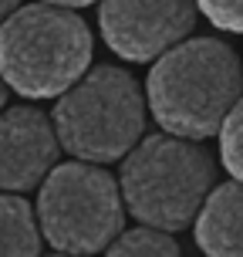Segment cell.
Listing matches in <instances>:
<instances>
[{
    "label": "cell",
    "instance_id": "obj_1",
    "mask_svg": "<svg viewBox=\"0 0 243 257\" xmlns=\"http://www.w3.org/2000/svg\"><path fill=\"white\" fill-rule=\"evenodd\" d=\"M240 98V58L216 38L182 41L149 71V108L176 139H206Z\"/></svg>",
    "mask_w": 243,
    "mask_h": 257
},
{
    "label": "cell",
    "instance_id": "obj_14",
    "mask_svg": "<svg viewBox=\"0 0 243 257\" xmlns=\"http://www.w3.org/2000/svg\"><path fill=\"white\" fill-rule=\"evenodd\" d=\"M4 98H7V85L0 81V108H4Z\"/></svg>",
    "mask_w": 243,
    "mask_h": 257
},
{
    "label": "cell",
    "instance_id": "obj_2",
    "mask_svg": "<svg viewBox=\"0 0 243 257\" xmlns=\"http://www.w3.org/2000/svg\"><path fill=\"white\" fill-rule=\"evenodd\" d=\"M75 7L34 4L0 27V81L24 98H54L91 68V31Z\"/></svg>",
    "mask_w": 243,
    "mask_h": 257
},
{
    "label": "cell",
    "instance_id": "obj_7",
    "mask_svg": "<svg viewBox=\"0 0 243 257\" xmlns=\"http://www.w3.org/2000/svg\"><path fill=\"white\" fill-rule=\"evenodd\" d=\"M58 136L44 112L11 108L0 115V190H31L51 173Z\"/></svg>",
    "mask_w": 243,
    "mask_h": 257
},
{
    "label": "cell",
    "instance_id": "obj_11",
    "mask_svg": "<svg viewBox=\"0 0 243 257\" xmlns=\"http://www.w3.org/2000/svg\"><path fill=\"white\" fill-rule=\"evenodd\" d=\"M219 156H223V166L230 169V176H240L243 173V163H240V105L219 125Z\"/></svg>",
    "mask_w": 243,
    "mask_h": 257
},
{
    "label": "cell",
    "instance_id": "obj_12",
    "mask_svg": "<svg viewBox=\"0 0 243 257\" xmlns=\"http://www.w3.org/2000/svg\"><path fill=\"white\" fill-rule=\"evenodd\" d=\"M199 11L223 31H240V4H216V0H206Z\"/></svg>",
    "mask_w": 243,
    "mask_h": 257
},
{
    "label": "cell",
    "instance_id": "obj_8",
    "mask_svg": "<svg viewBox=\"0 0 243 257\" xmlns=\"http://www.w3.org/2000/svg\"><path fill=\"white\" fill-rule=\"evenodd\" d=\"M240 206L243 193L236 183H223L203 200L196 220V244L206 257H240Z\"/></svg>",
    "mask_w": 243,
    "mask_h": 257
},
{
    "label": "cell",
    "instance_id": "obj_4",
    "mask_svg": "<svg viewBox=\"0 0 243 257\" xmlns=\"http://www.w3.org/2000/svg\"><path fill=\"white\" fill-rule=\"evenodd\" d=\"M213 186L206 149L176 136H149L128 149L122 166V196L128 210L155 230H182Z\"/></svg>",
    "mask_w": 243,
    "mask_h": 257
},
{
    "label": "cell",
    "instance_id": "obj_9",
    "mask_svg": "<svg viewBox=\"0 0 243 257\" xmlns=\"http://www.w3.org/2000/svg\"><path fill=\"white\" fill-rule=\"evenodd\" d=\"M41 230L34 210L14 193H0V257H38Z\"/></svg>",
    "mask_w": 243,
    "mask_h": 257
},
{
    "label": "cell",
    "instance_id": "obj_5",
    "mask_svg": "<svg viewBox=\"0 0 243 257\" xmlns=\"http://www.w3.org/2000/svg\"><path fill=\"white\" fill-rule=\"evenodd\" d=\"M38 217L61 254H95L122 233L125 210L115 176L88 163H68L44 180Z\"/></svg>",
    "mask_w": 243,
    "mask_h": 257
},
{
    "label": "cell",
    "instance_id": "obj_3",
    "mask_svg": "<svg viewBox=\"0 0 243 257\" xmlns=\"http://www.w3.org/2000/svg\"><path fill=\"white\" fill-rule=\"evenodd\" d=\"M54 136L71 156L112 163L135 146L145 125L139 81L112 64H95L54 105Z\"/></svg>",
    "mask_w": 243,
    "mask_h": 257
},
{
    "label": "cell",
    "instance_id": "obj_15",
    "mask_svg": "<svg viewBox=\"0 0 243 257\" xmlns=\"http://www.w3.org/2000/svg\"><path fill=\"white\" fill-rule=\"evenodd\" d=\"M54 257H78V254H54Z\"/></svg>",
    "mask_w": 243,
    "mask_h": 257
},
{
    "label": "cell",
    "instance_id": "obj_6",
    "mask_svg": "<svg viewBox=\"0 0 243 257\" xmlns=\"http://www.w3.org/2000/svg\"><path fill=\"white\" fill-rule=\"evenodd\" d=\"M102 38L125 61H152L172 51L192 31L189 4H105L102 7Z\"/></svg>",
    "mask_w": 243,
    "mask_h": 257
},
{
    "label": "cell",
    "instance_id": "obj_13",
    "mask_svg": "<svg viewBox=\"0 0 243 257\" xmlns=\"http://www.w3.org/2000/svg\"><path fill=\"white\" fill-rule=\"evenodd\" d=\"M14 14V4H0V27H4V21Z\"/></svg>",
    "mask_w": 243,
    "mask_h": 257
},
{
    "label": "cell",
    "instance_id": "obj_10",
    "mask_svg": "<svg viewBox=\"0 0 243 257\" xmlns=\"http://www.w3.org/2000/svg\"><path fill=\"white\" fill-rule=\"evenodd\" d=\"M105 257H182L179 244L169 237L166 230H125L118 233L115 240L108 244V254Z\"/></svg>",
    "mask_w": 243,
    "mask_h": 257
}]
</instances>
